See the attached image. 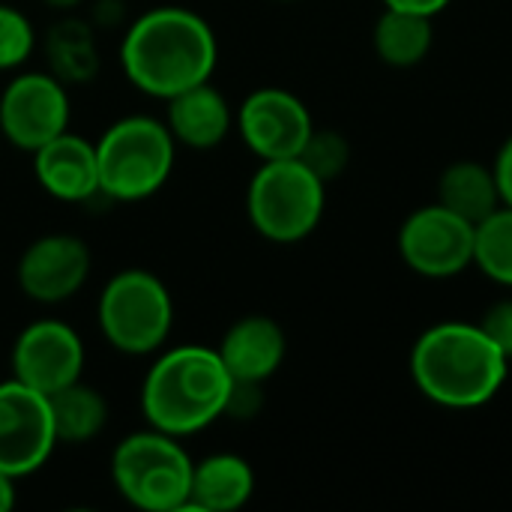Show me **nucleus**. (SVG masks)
<instances>
[{
	"label": "nucleus",
	"mask_w": 512,
	"mask_h": 512,
	"mask_svg": "<svg viewBox=\"0 0 512 512\" xmlns=\"http://www.w3.org/2000/svg\"><path fill=\"white\" fill-rule=\"evenodd\" d=\"M120 63L135 90L153 99H171L213 78L219 42L198 12L156 6L135 18L123 33Z\"/></svg>",
	"instance_id": "1"
},
{
	"label": "nucleus",
	"mask_w": 512,
	"mask_h": 512,
	"mask_svg": "<svg viewBox=\"0 0 512 512\" xmlns=\"http://www.w3.org/2000/svg\"><path fill=\"white\" fill-rule=\"evenodd\" d=\"M408 372L417 393L432 405L447 411H477L504 390L510 360L480 324L441 321L417 336Z\"/></svg>",
	"instance_id": "2"
},
{
	"label": "nucleus",
	"mask_w": 512,
	"mask_h": 512,
	"mask_svg": "<svg viewBox=\"0 0 512 512\" xmlns=\"http://www.w3.org/2000/svg\"><path fill=\"white\" fill-rule=\"evenodd\" d=\"M234 378L210 345H177L156 357L141 384L147 426L189 438L225 417Z\"/></svg>",
	"instance_id": "3"
},
{
	"label": "nucleus",
	"mask_w": 512,
	"mask_h": 512,
	"mask_svg": "<svg viewBox=\"0 0 512 512\" xmlns=\"http://www.w3.org/2000/svg\"><path fill=\"white\" fill-rule=\"evenodd\" d=\"M177 159V141L165 120L132 114L111 123L96 141L99 195L114 201H144L156 195Z\"/></svg>",
	"instance_id": "4"
},
{
	"label": "nucleus",
	"mask_w": 512,
	"mask_h": 512,
	"mask_svg": "<svg viewBox=\"0 0 512 512\" xmlns=\"http://www.w3.org/2000/svg\"><path fill=\"white\" fill-rule=\"evenodd\" d=\"M192 468L183 438L153 426L126 435L111 453L114 489L144 512L189 510Z\"/></svg>",
	"instance_id": "5"
},
{
	"label": "nucleus",
	"mask_w": 512,
	"mask_h": 512,
	"mask_svg": "<svg viewBox=\"0 0 512 512\" xmlns=\"http://www.w3.org/2000/svg\"><path fill=\"white\" fill-rule=\"evenodd\" d=\"M105 342L126 357L159 354L174 327V297L168 285L141 267L114 273L96 303Z\"/></svg>",
	"instance_id": "6"
},
{
	"label": "nucleus",
	"mask_w": 512,
	"mask_h": 512,
	"mask_svg": "<svg viewBox=\"0 0 512 512\" xmlns=\"http://www.w3.org/2000/svg\"><path fill=\"white\" fill-rule=\"evenodd\" d=\"M327 207V183L300 159H270L246 189L249 225L270 243L291 246L318 231Z\"/></svg>",
	"instance_id": "7"
},
{
	"label": "nucleus",
	"mask_w": 512,
	"mask_h": 512,
	"mask_svg": "<svg viewBox=\"0 0 512 512\" xmlns=\"http://www.w3.org/2000/svg\"><path fill=\"white\" fill-rule=\"evenodd\" d=\"M396 249L405 267L420 279L447 282L474 267V225L432 201L405 216Z\"/></svg>",
	"instance_id": "8"
},
{
	"label": "nucleus",
	"mask_w": 512,
	"mask_h": 512,
	"mask_svg": "<svg viewBox=\"0 0 512 512\" xmlns=\"http://www.w3.org/2000/svg\"><path fill=\"white\" fill-rule=\"evenodd\" d=\"M69 90L54 72H18L0 93V135L33 153L69 129Z\"/></svg>",
	"instance_id": "9"
},
{
	"label": "nucleus",
	"mask_w": 512,
	"mask_h": 512,
	"mask_svg": "<svg viewBox=\"0 0 512 512\" xmlns=\"http://www.w3.org/2000/svg\"><path fill=\"white\" fill-rule=\"evenodd\" d=\"M57 447L48 396L9 378L0 384V471L21 480L48 465Z\"/></svg>",
	"instance_id": "10"
},
{
	"label": "nucleus",
	"mask_w": 512,
	"mask_h": 512,
	"mask_svg": "<svg viewBox=\"0 0 512 512\" xmlns=\"http://www.w3.org/2000/svg\"><path fill=\"white\" fill-rule=\"evenodd\" d=\"M243 144L261 159H297L303 144L309 141L315 120L306 102L282 87H258L252 90L240 111L234 114Z\"/></svg>",
	"instance_id": "11"
},
{
	"label": "nucleus",
	"mask_w": 512,
	"mask_h": 512,
	"mask_svg": "<svg viewBox=\"0 0 512 512\" xmlns=\"http://www.w3.org/2000/svg\"><path fill=\"white\" fill-rule=\"evenodd\" d=\"M84 342L81 336L57 321V318H39L27 324L12 345V378L51 396L84 375Z\"/></svg>",
	"instance_id": "12"
},
{
	"label": "nucleus",
	"mask_w": 512,
	"mask_h": 512,
	"mask_svg": "<svg viewBox=\"0 0 512 512\" xmlns=\"http://www.w3.org/2000/svg\"><path fill=\"white\" fill-rule=\"evenodd\" d=\"M93 270L90 246L75 234L36 237L18 258L15 282L24 297L42 306H57L75 297Z\"/></svg>",
	"instance_id": "13"
},
{
	"label": "nucleus",
	"mask_w": 512,
	"mask_h": 512,
	"mask_svg": "<svg viewBox=\"0 0 512 512\" xmlns=\"http://www.w3.org/2000/svg\"><path fill=\"white\" fill-rule=\"evenodd\" d=\"M33 156V177L57 201L78 204L99 195V162L96 144L75 132H60L48 144L30 153Z\"/></svg>",
	"instance_id": "14"
},
{
	"label": "nucleus",
	"mask_w": 512,
	"mask_h": 512,
	"mask_svg": "<svg viewBox=\"0 0 512 512\" xmlns=\"http://www.w3.org/2000/svg\"><path fill=\"white\" fill-rule=\"evenodd\" d=\"M216 351L234 381L267 384L285 363L288 336L270 315H243L225 330Z\"/></svg>",
	"instance_id": "15"
},
{
	"label": "nucleus",
	"mask_w": 512,
	"mask_h": 512,
	"mask_svg": "<svg viewBox=\"0 0 512 512\" xmlns=\"http://www.w3.org/2000/svg\"><path fill=\"white\" fill-rule=\"evenodd\" d=\"M165 102H168L165 126L174 135V141L183 147L213 150L234 129V111H231L225 93L216 90L210 81L195 84Z\"/></svg>",
	"instance_id": "16"
},
{
	"label": "nucleus",
	"mask_w": 512,
	"mask_h": 512,
	"mask_svg": "<svg viewBox=\"0 0 512 512\" xmlns=\"http://www.w3.org/2000/svg\"><path fill=\"white\" fill-rule=\"evenodd\" d=\"M255 495V471L237 453H213L192 468L189 510L234 512Z\"/></svg>",
	"instance_id": "17"
},
{
	"label": "nucleus",
	"mask_w": 512,
	"mask_h": 512,
	"mask_svg": "<svg viewBox=\"0 0 512 512\" xmlns=\"http://www.w3.org/2000/svg\"><path fill=\"white\" fill-rule=\"evenodd\" d=\"M438 204L468 219L471 225L483 222L489 213L501 207V192L492 165L477 159L450 162L438 177Z\"/></svg>",
	"instance_id": "18"
},
{
	"label": "nucleus",
	"mask_w": 512,
	"mask_h": 512,
	"mask_svg": "<svg viewBox=\"0 0 512 512\" xmlns=\"http://www.w3.org/2000/svg\"><path fill=\"white\" fill-rule=\"evenodd\" d=\"M432 21L435 18H429V15L384 6V12L375 21V30H372V45H375L378 60L390 69L420 66L429 57L432 42H435Z\"/></svg>",
	"instance_id": "19"
},
{
	"label": "nucleus",
	"mask_w": 512,
	"mask_h": 512,
	"mask_svg": "<svg viewBox=\"0 0 512 512\" xmlns=\"http://www.w3.org/2000/svg\"><path fill=\"white\" fill-rule=\"evenodd\" d=\"M48 408H51L57 444H87V441L99 438L108 423L105 396L84 381H75V384L51 393Z\"/></svg>",
	"instance_id": "20"
},
{
	"label": "nucleus",
	"mask_w": 512,
	"mask_h": 512,
	"mask_svg": "<svg viewBox=\"0 0 512 512\" xmlns=\"http://www.w3.org/2000/svg\"><path fill=\"white\" fill-rule=\"evenodd\" d=\"M45 51H48V63H51L48 72H54L66 87L87 84L99 69V48H96L93 30L81 18L57 21L48 33Z\"/></svg>",
	"instance_id": "21"
},
{
	"label": "nucleus",
	"mask_w": 512,
	"mask_h": 512,
	"mask_svg": "<svg viewBox=\"0 0 512 512\" xmlns=\"http://www.w3.org/2000/svg\"><path fill=\"white\" fill-rule=\"evenodd\" d=\"M474 267L512 291V207H498L474 225Z\"/></svg>",
	"instance_id": "22"
},
{
	"label": "nucleus",
	"mask_w": 512,
	"mask_h": 512,
	"mask_svg": "<svg viewBox=\"0 0 512 512\" xmlns=\"http://www.w3.org/2000/svg\"><path fill=\"white\" fill-rule=\"evenodd\" d=\"M318 180L333 183L345 174V168L351 165V144L342 132L336 129H312L309 141L303 144L300 156H297Z\"/></svg>",
	"instance_id": "23"
},
{
	"label": "nucleus",
	"mask_w": 512,
	"mask_h": 512,
	"mask_svg": "<svg viewBox=\"0 0 512 512\" xmlns=\"http://www.w3.org/2000/svg\"><path fill=\"white\" fill-rule=\"evenodd\" d=\"M33 48H36V33L30 18L21 9L0 3V72L21 69L33 54Z\"/></svg>",
	"instance_id": "24"
},
{
	"label": "nucleus",
	"mask_w": 512,
	"mask_h": 512,
	"mask_svg": "<svg viewBox=\"0 0 512 512\" xmlns=\"http://www.w3.org/2000/svg\"><path fill=\"white\" fill-rule=\"evenodd\" d=\"M477 324L483 327V333L501 348V354L512 363V297L492 303Z\"/></svg>",
	"instance_id": "25"
},
{
	"label": "nucleus",
	"mask_w": 512,
	"mask_h": 512,
	"mask_svg": "<svg viewBox=\"0 0 512 512\" xmlns=\"http://www.w3.org/2000/svg\"><path fill=\"white\" fill-rule=\"evenodd\" d=\"M264 408V384L252 381H234L228 402H225V417L231 420H255Z\"/></svg>",
	"instance_id": "26"
},
{
	"label": "nucleus",
	"mask_w": 512,
	"mask_h": 512,
	"mask_svg": "<svg viewBox=\"0 0 512 512\" xmlns=\"http://www.w3.org/2000/svg\"><path fill=\"white\" fill-rule=\"evenodd\" d=\"M492 171H495V180H498L501 204H504V207H512V135L501 144V150L495 153Z\"/></svg>",
	"instance_id": "27"
},
{
	"label": "nucleus",
	"mask_w": 512,
	"mask_h": 512,
	"mask_svg": "<svg viewBox=\"0 0 512 512\" xmlns=\"http://www.w3.org/2000/svg\"><path fill=\"white\" fill-rule=\"evenodd\" d=\"M453 0H384V6L390 9H405V12H417V15H441Z\"/></svg>",
	"instance_id": "28"
},
{
	"label": "nucleus",
	"mask_w": 512,
	"mask_h": 512,
	"mask_svg": "<svg viewBox=\"0 0 512 512\" xmlns=\"http://www.w3.org/2000/svg\"><path fill=\"white\" fill-rule=\"evenodd\" d=\"M18 495H15V477L0 471V512H9L15 507Z\"/></svg>",
	"instance_id": "29"
},
{
	"label": "nucleus",
	"mask_w": 512,
	"mask_h": 512,
	"mask_svg": "<svg viewBox=\"0 0 512 512\" xmlns=\"http://www.w3.org/2000/svg\"><path fill=\"white\" fill-rule=\"evenodd\" d=\"M45 6H51V9H57V12H69V9H75V6H81L84 0H42Z\"/></svg>",
	"instance_id": "30"
}]
</instances>
